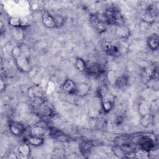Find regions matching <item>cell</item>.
<instances>
[{
	"mask_svg": "<svg viewBox=\"0 0 159 159\" xmlns=\"http://www.w3.org/2000/svg\"><path fill=\"white\" fill-rule=\"evenodd\" d=\"M26 142L29 145L38 147L43 144L44 139L42 137H35V136L29 135L26 138Z\"/></svg>",
	"mask_w": 159,
	"mask_h": 159,
	"instance_id": "cell-13",
	"label": "cell"
},
{
	"mask_svg": "<svg viewBox=\"0 0 159 159\" xmlns=\"http://www.w3.org/2000/svg\"><path fill=\"white\" fill-rule=\"evenodd\" d=\"M18 153L23 157H28L30 153V148L29 144L27 142L20 144L17 148Z\"/></svg>",
	"mask_w": 159,
	"mask_h": 159,
	"instance_id": "cell-16",
	"label": "cell"
},
{
	"mask_svg": "<svg viewBox=\"0 0 159 159\" xmlns=\"http://www.w3.org/2000/svg\"><path fill=\"white\" fill-rule=\"evenodd\" d=\"M12 37L16 40H22L24 38L23 29L21 27H14L12 32Z\"/></svg>",
	"mask_w": 159,
	"mask_h": 159,
	"instance_id": "cell-18",
	"label": "cell"
},
{
	"mask_svg": "<svg viewBox=\"0 0 159 159\" xmlns=\"http://www.w3.org/2000/svg\"><path fill=\"white\" fill-rule=\"evenodd\" d=\"M122 120H123V118H122L121 116H119V117L117 118V119H116V121L117 122V124H120V123L122 122Z\"/></svg>",
	"mask_w": 159,
	"mask_h": 159,
	"instance_id": "cell-27",
	"label": "cell"
},
{
	"mask_svg": "<svg viewBox=\"0 0 159 159\" xmlns=\"http://www.w3.org/2000/svg\"><path fill=\"white\" fill-rule=\"evenodd\" d=\"M75 65L76 66V68L81 72L85 71L87 68V66L86 65L85 61H84V60H83L81 58H77L76 60H75Z\"/></svg>",
	"mask_w": 159,
	"mask_h": 159,
	"instance_id": "cell-20",
	"label": "cell"
},
{
	"mask_svg": "<svg viewBox=\"0 0 159 159\" xmlns=\"http://www.w3.org/2000/svg\"><path fill=\"white\" fill-rule=\"evenodd\" d=\"M85 71L90 76H98L102 75L104 72V70L100 64L93 63L89 67L86 68Z\"/></svg>",
	"mask_w": 159,
	"mask_h": 159,
	"instance_id": "cell-8",
	"label": "cell"
},
{
	"mask_svg": "<svg viewBox=\"0 0 159 159\" xmlns=\"http://www.w3.org/2000/svg\"><path fill=\"white\" fill-rule=\"evenodd\" d=\"M45 134V129L41 126H35L32 128L30 130V135L35 137H43Z\"/></svg>",
	"mask_w": 159,
	"mask_h": 159,
	"instance_id": "cell-19",
	"label": "cell"
},
{
	"mask_svg": "<svg viewBox=\"0 0 159 159\" xmlns=\"http://www.w3.org/2000/svg\"><path fill=\"white\" fill-rule=\"evenodd\" d=\"M135 145L139 147V149L143 150L150 153L155 150L157 143L156 139H153L148 135H140L137 139Z\"/></svg>",
	"mask_w": 159,
	"mask_h": 159,
	"instance_id": "cell-2",
	"label": "cell"
},
{
	"mask_svg": "<svg viewBox=\"0 0 159 159\" xmlns=\"http://www.w3.org/2000/svg\"><path fill=\"white\" fill-rule=\"evenodd\" d=\"M42 21L44 26L47 28L53 29L57 27V24L54 16L47 11H44L42 13Z\"/></svg>",
	"mask_w": 159,
	"mask_h": 159,
	"instance_id": "cell-7",
	"label": "cell"
},
{
	"mask_svg": "<svg viewBox=\"0 0 159 159\" xmlns=\"http://www.w3.org/2000/svg\"><path fill=\"white\" fill-rule=\"evenodd\" d=\"M9 24L13 27H21V19L19 17H11L9 19Z\"/></svg>",
	"mask_w": 159,
	"mask_h": 159,
	"instance_id": "cell-22",
	"label": "cell"
},
{
	"mask_svg": "<svg viewBox=\"0 0 159 159\" xmlns=\"http://www.w3.org/2000/svg\"><path fill=\"white\" fill-rule=\"evenodd\" d=\"M108 25L120 26L124 25V20L120 11L114 7L109 8L104 14Z\"/></svg>",
	"mask_w": 159,
	"mask_h": 159,
	"instance_id": "cell-1",
	"label": "cell"
},
{
	"mask_svg": "<svg viewBox=\"0 0 159 159\" xmlns=\"http://www.w3.org/2000/svg\"><path fill=\"white\" fill-rule=\"evenodd\" d=\"M116 35L120 39H125L129 36L130 31L129 29L125 27L124 25L120 26H116Z\"/></svg>",
	"mask_w": 159,
	"mask_h": 159,
	"instance_id": "cell-15",
	"label": "cell"
},
{
	"mask_svg": "<svg viewBox=\"0 0 159 159\" xmlns=\"http://www.w3.org/2000/svg\"><path fill=\"white\" fill-rule=\"evenodd\" d=\"M153 120V116L148 113L143 116L141 120V124L143 127H148L152 123Z\"/></svg>",
	"mask_w": 159,
	"mask_h": 159,
	"instance_id": "cell-21",
	"label": "cell"
},
{
	"mask_svg": "<svg viewBox=\"0 0 159 159\" xmlns=\"http://www.w3.org/2000/svg\"><path fill=\"white\" fill-rule=\"evenodd\" d=\"M157 14V8L153 5H150L145 9L144 14L142 16V19L144 21H146L147 22L152 23L155 21Z\"/></svg>",
	"mask_w": 159,
	"mask_h": 159,
	"instance_id": "cell-5",
	"label": "cell"
},
{
	"mask_svg": "<svg viewBox=\"0 0 159 159\" xmlns=\"http://www.w3.org/2000/svg\"><path fill=\"white\" fill-rule=\"evenodd\" d=\"M114 154L116 155H117L118 157H120V158H125V157H126L125 153L122 149V148L120 147L119 146L116 145L114 148Z\"/></svg>",
	"mask_w": 159,
	"mask_h": 159,
	"instance_id": "cell-23",
	"label": "cell"
},
{
	"mask_svg": "<svg viewBox=\"0 0 159 159\" xmlns=\"http://www.w3.org/2000/svg\"><path fill=\"white\" fill-rule=\"evenodd\" d=\"M147 43L150 50L153 51L158 50L159 46V39L158 35L156 34L150 35L147 39Z\"/></svg>",
	"mask_w": 159,
	"mask_h": 159,
	"instance_id": "cell-9",
	"label": "cell"
},
{
	"mask_svg": "<svg viewBox=\"0 0 159 159\" xmlns=\"http://www.w3.org/2000/svg\"><path fill=\"white\" fill-rule=\"evenodd\" d=\"M158 66H155V67H154V68L152 69L151 78H152V79H154V80H157V79H158Z\"/></svg>",
	"mask_w": 159,
	"mask_h": 159,
	"instance_id": "cell-25",
	"label": "cell"
},
{
	"mask_svg": "<svg viewBox=\"0 0 159 159\" xmlns=\"http://www.w3.org/2000/svg\"><path fill=\"white\" fill-rule=\"evenodd\" d=\"M16 64L17 68L22 72H29L30 71L32 67L30 60L26 54L22 53L19 57L15 59Z\"/></svg>",
	"mask_w": 159,
	"mask_h": 159,
	"instance_id": "cell-4",
	"label": "cell"
},
{
	"mask_svg": "<svg viewBox=\"0 0 159 159\" xmlns=\"http://www.w3.org/2000/svg\"><path fill=\"white\" fill-rule=\"evenodd\" d=\"M93 147V143L91 141H84L80 145V150L83 155L88 154Z\"/></svg>",
	"mask_w": 159,
	"mask_h": 159,
	"instance_id": "cell-17",
	"label": "cell"
},
{
	"mask_svg": "<svg viewBox=\"0 0 159 159\" xmlns=\"http://www.w3.org/2000/svg\"><path fill=\"white\" fill-rule=\"evenodd\" d=\"M22 51L20 46H16L15 47L13 48L12 50V55L14 59L19 57L20 55H22Z\"/></svg>",
	"mask_w": 159,
	"mask_h": 159,
	"instance_id": "cell-24",
	"label": "cell"
},
{
	"mask_svg": "<svg viewBox=\"0 0 159 159\" xmlns=\"http://www.w3.org/2000/svg\"><path fill=\"white\" fill-rule=\"evenodd\" d=\"M91 22L96 30L99 32H104L106 30L107 24L104 14H95L91 16Z\"/></svg>",
	"mask_w": 159,
	"mask_h": 159,
	"instance_id": "cell-3",
	"label": "cell"
},
{
	"mask_svg": "<svg viewBox=\"0 0 159 159\" xmlns=\"http://www.w3.org/2000/svg\"><path fill=\"white\" fill-rule=\"evenodd\" d=\"M76 85V84L72 80L66 79L62 85V89L66 94H74Z\"/></svg>",
	"mask_w": 159,
	"mask_h": 159,
	"instance_id": "cell-10",
	"label": "cell"
},
{
	"mask_svg": "<svg viewBox=\"0 0 159 159\" xmlns=\"http://www.w3.org/2000/svg\"><path fill=\"white\" fill-rule=\"evenodd\" d=\"M129 84V79L125 76H120L117 77L114 81V85L119 89L125 88Z\"/></svg>",
	"mask_w": 159,
	"mask_h": 159,
	"instance_id": "cell-14",
	"label": "cell"
},
{
	"mask_svg": "<svg viewBox=\"0 0 159 159\" xmlns=\"http://www.w3.org/2000/svg\"><path fill=\"white\" fill-rule=\"evenodd\" d=\"M89 90V86L85 83H80L76 85L74 94L82 97L87 94Z\"/></svg>",
	"mask_w": 159,
	"mask_h": 159,
	"instance_id": "cell-11",
	"label": "cell"
},
{
	"mask_svg": "<svg viewBox=\"0 0 159 159\" xmlns=\"http://www.w3.org/2000/svg\"><path fill=\"white\" fill-rule=\"evenodd\" d=\"M102 107L105 112H109L113 107V101L109 97V93L102 98Z\"/></svg>",
	"mask_w": 159,
	"mask_h": 159,
	"instance_id": "cell-12",
	"label": "cell"
},
{
	"mask_svg": "<svg viewBox=\"0 0 159 159\" xmlns=\"http://www.w3.org/2000/svg\"><path fill=\"white\" fill-rule=\"evenodd\" d=\"M54 17H55V21H56L57 27H59L60 25H61L63 24V22L64 21V19L61 16H54Z\"/></svg>",
	"mask_w": 159,
	"mask_h": 159,
	"instance_id": "cell-26",
	"label": "cell"
},
{
	"mask_svg": "<svg viewBox=\"0 0 159 159\" xmlns=\"http://www.w3.org/2000/svg\"><path fill=\"white\" fill-rule=\"evenodd\" d=\"M9 127L11 132L16 136H20L25 131L24 124L18 121H11L9 124Z\"/></svg>",
	"mask_w": 159,
	"mask_h": 159,
	"instance_id": "cell-6",
	"label": "cell"
}]
</instances>
